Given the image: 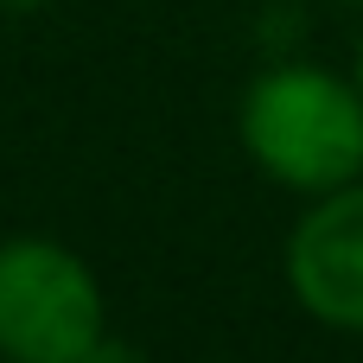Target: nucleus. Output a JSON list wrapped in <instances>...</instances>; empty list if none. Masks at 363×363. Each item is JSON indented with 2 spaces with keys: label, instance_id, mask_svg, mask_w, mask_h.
Returning <instances> with one entry per match:
<instances>
[{
  "label": "nucleus",
  "instance_id": "nucleus-1",
  "mask_svg": "<svg viewBox=\"0 0 363 363\" xmlns=\"http://www.w3.org/2000/svg\"><path fill=\"white\" fill-rule=\"evenodd\" d=\"M242 153L287 191L325 198L363 179V89L325 64H274L242 89Z\"/></svg>",
  "mask_w": 363,
  "mask_h": 363
},
{
  "label": "nucleus",
  "instance_id": "nucleus-2",
  "mask_svg": "<svg viewBox=\"0 0 363 363\" xmlns=\"http://www.w3.org/2000/svg\"><path fill=\"white\" fill-rule=\"evenodd\" d=\"M108 345V300L89 262L51 236L0 242V357L89 363Z\"/></svg>",
  "mask_w": 363,
  "mask_h": 363
},
{
  "label": "nucleus",
  "instance_id": "nucleus-3",
  "mask_svg": "<svg viewBox=\"0 0 363 363\" xmlns=\"http://www.w3.org/2000/svg\"><path fill=\"white\" fill-rule=\"evenodd\" d=\"M287 287L319 325L363 332V179L306 198L287 236Z\"/></svg>",
  "mask_w": 363,
  "mask_h": 363
},
{
  "label": "nucleus",
  "instance_id": "nucleus-4",
  "mask_svg": "<svg viewBox=\"0 0 363 363\" xmlns=\"http://www.w3.org/2000/svg\"><path fill=\"white\" fill-rule=\"evenodd\" d=\"M6 13H32V6H45V0H0Z\"/></svg>",
  "mask_w": 363,
  "mask_h": 363
},
{
  "label": "nucleus",
  "instance_id": "nucleus-5",
  "mask_svg": "<svg viewBox=\"0 0 363 363\" xmlns=\"http://www.w3.org/2000/svg\"><path fill=\"white\" fill-rule=\"evenodd\" d=\"M357 89H363V45H357Z\"/></svg>",
  "mask_w": 363,
  "mask_h": 363
},
{
  "label": "nucleus",
  "instance_id": "nucleus-6",
  "mask_svg": "<svg viewBox=\"0 0 363 363\" xmlns=\"http://www.w3.org/2000/svg\"><path fill=\"white\" fill-rule=\"evenodd\" d=\"M351 6H363V0H351Z\"/></svg>",
  "mask_w": 363,
  "mask_h": 363
}]
</instances>
